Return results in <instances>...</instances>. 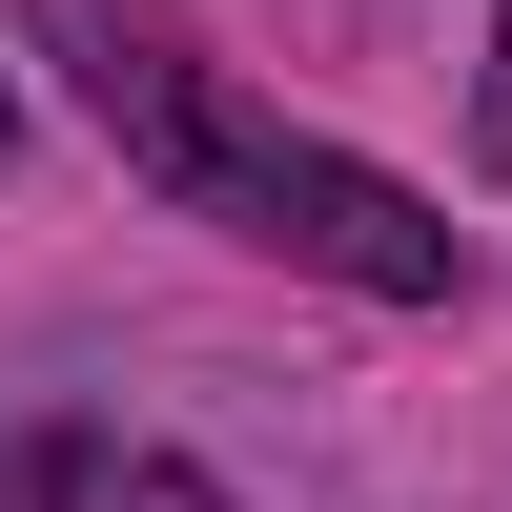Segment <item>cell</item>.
<instances>
[{"instance_id":"cell-1","label":"cell","mask_w":512,"mask_h":512,"mask_svg":"<svg viewBox=\"0 0 512 512\" xmlns=\"http://www.w3.org/2000/svg\"><path fill=\"white\" fill-rule=\"evenodd\" d=\"M41 41H62L82 123H103L164 205H205V226L287 246V267H328V287H369V308H431V287H451V226H431V205H410L390 164H349V144L246 123V103H226V62H205L164 0H41Z\"/></svg>"},{"instance_id":"cell-2","label":"cell","mask_w":512,"mask_h":512,"mask_svg":"<svg viewBox=\"0 0 512 512\" xmlns=\"http://www.w3.org/2000/svg\"><path fill=\"white\" fill-rule=\"evenodd\" d=\"M0 512H226V492L164 472V451H123V431H21L0 451Z\"/></svg>"},{"instance_id":"cell-3","label":"cell","mask_w":512,"mask_h":512,"mask_svg":"<svg viewBox=\"0 0 512 512\" xmlns=\"http://www.w3.org/2000/svg\"><path fill=\"white\" fill-rule=\"evenodd\" d=\"M472 123H492V164H512V21H492V103H472Z\"/></svg>"}]
</instances>
